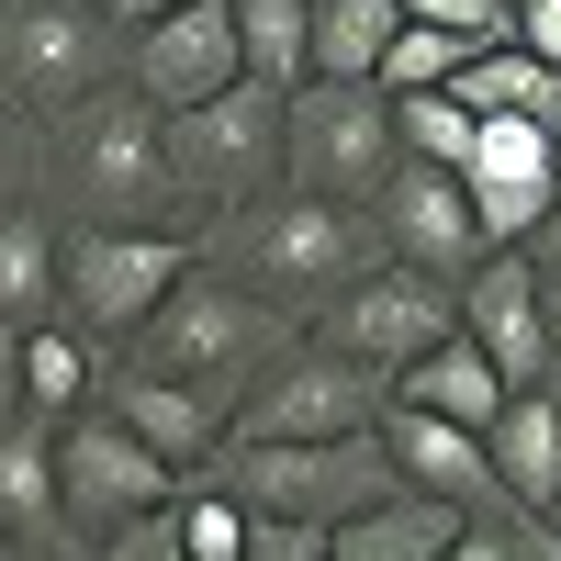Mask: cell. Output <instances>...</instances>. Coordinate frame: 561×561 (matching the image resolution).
<instances>
[{
  "label": "cell",
  "mask_w": 561,
  "mask_h": 561,
  "mask_svg": "<svg viewBox=\"0 0 561 561\" xmlns=\"http://www.w3.org/2000/svg\"><path fill=\"white\" fill-rule=\"evenodd\" d=\"M382 225H370L359 203H314V192H270V203H237L203 237V270H225L237 293L280 304V314H325L337 293H359L370 270H382Z\"/></svg>",
  "instance_id": "cell-1"
},
{
  "label": "cell",
  "mask_w": 561,
  "mask_h": 561,
  "mask_svg": "<svg viewBox=\"0 0 561 561\" xmlns=\"http://www.w3.org/2000/svg\"><path fill=\"white\" fill-rule=\"evenodd\" d=\"M304 337H314L304 314H280V304L237 293L225 270H192V280H180V293L158 304V325L135 337V359H147V370H169V382H192L203 404H225V415H237V404H248V393H259V382H270V370L293 359Z\"/></svg>",
  "instance_id": "cell-2"
},
{
  "label": "cell",
  "mask_w": 561,
  "mask_h": 561,
  "mask_svg": "<svg viewBox=\"0 0 561 561\" xmlns=\"http://www.w3.org/2000/svg\"><path fill=\"white\" fill-rule=\"evenodd\" d=\"M214 483L270 528H348L370 505H393L404 472L382 438H225Z\"/></svg>",
  "instance_id": "cell-3"
},
{
  "label": "cell",
  "mask_w": 561,
  "mask_h": 561,
  "mask_svg": "<svg viewBox=\"0 0 561 561\" xmlns=\"http://www.w3.org/2000/svg\"><path fill=\"white\" fill-rule=\"evenodd\" d=\"M404 169V124L382 79H304L293 90V158H280V192L314 203H382V180Z\"/></svg>",
  "instance_id": "cell-4"
},
{
  "label": "cell",
  "mask_w": 561,
  "mask_h": 561,
  "mask_svg": "<svg viewBox=\"0 0 561 561\" xmlns=\"http://www.w3.org/2000/svg\"><path fill=\"white\" fill-rule=\"evenodd\" d=\"M280 158H293V90H270V79H237V90H214V102L169 113V180H180V203H225V214L270 203Z\"/></svg>",
  "instance_id": "cell-5"
},
{
  "label": "cell",
  "mask_w": 561,
  "mask_h": 561,
  "mask_svg": "<svg viewBox=\"0 0 561 561\" xmlns=\"http://www.w3.org/2000/svg\"><path fill=\"white\" fill-rule=\"evenodd\" d=\"M68 124V192L102 214V225H158L180 203V180H169V113L147 102V90H90Z\"/></svg>",
  "instance_id": "cell-6"
},
{
  "label": "cell",
  "mask_w": 561,
  "mask_h": 561,
  "mask_svg": "<svg viewBox=\"0 0 561 561\" xmlns=\"http://www.w3.org/2000/svg\"><path fill=\"white\" fill-rule=\"evenodd\" d=\"M192 270H203V237H180V225H90V237H68V325L79 337H147Z\"/></svg>",
  "instance_id": "cell-7"
},
{
  "label": "cell",
  "mask_w": 561,
  "mask_h": 561,
  "mask_svg": "<svg viewBox=\"0 0 561 561\" xmlns=\"http://www.w3.org/2000/svg\"><path fill=\"white\" fill-rule=\"evenodd\" d=\"M124 57H135V34L102 0H12V23H0V79L34 113H79L90 90L124 79Z\"/></svg>",
  "instance_id": "cell-8"
},
{
  "label": "cell",
  "mask_w": 561,
  "mask_h": 561,
  "mask_svg": "<svg viewBox=\"0 0 561 561\" xmlns=\"http://www.w3.org/2000/svg\"><path fill=\"white\" fill-rule=\"evenodd\" d=\"M382 415H393V382H382V370L348 359V348H325V337H304V348L237 404V438H382Z\"/></svg>",
  "instance_id": "cell-9"
},
{
  "label": "cell",
  "mask_w": 561,
  "mask_h": 561,
  "mask_svg": "<svg viewBox=\"0 0 561 561\" xmlns=\"http://www.w3.org/2000/svg\"><path fill=\"white\" fill-rule=\"evenodd\" d=\"M57 483H68V517H79V539L102 550V539H124V528L169 517L192 472H169V460H158L147 438H135L124 415H79V427H57Z\"/></svg>",
  "instance_id": "cell-10"
},
{
  "label": "cell",
  "mask_w": 561,
  "mask_h": 561,
  "mask_svg": "<svg viewBox=\"0 0 561 561\" xmlns=\"http://www.w3.org/2000/svg\"><path fill=\"white\" fill-rule=\"evenodd\" d=\"M314 337H325V348H348V359H370V370L393 382L404 359H427L438 337H460V280H427V270L382 259L359 293H337V304L314 314Z\"/></svg>",
  "instance_id": "cell-11"
},
{
  "label": "cell",
  "mask_w": 561,
  "mask_h": 561,
  "mask_svg": "<svg viewBox=\"0 0 561 561\" xmlns=\"http://www.w3.org/2000/svg\"><path fill=\"white\" fill-rule=\"evenodd\" d=\"M370 225H382V248H393L404 270H427V280H472V270L494 259L483 214H472V180H460V169H427V158H404V169L382 180Z\"/></svg>",
  "instance_id": "cell-12"
},
{
  "label": "cell",
  "mask_w": 561,
  "mask_h": 561,
  "mask_svg": "<svg viewBox=\"0 0 561 561\" xmlns=\"http://www.w3.org/2000/svg\"><path fill=\"white\" fill-rule=\"evenodd\" d=\"M460 337H472L517 393H550V270L528 248H494L460 280Z\"/></svg>",
  "instance_id": "cell-13"
},
{
  "label": "cell",
  "mask_w": 561,
  "mask_h": 561,
  "mask_svg": "<svg viewBox=\"0 0 561 561\" xmlns=\"http://www.w3.org/2000/svg\"><path fill=\"white\" fill-rule=\"evenodd\" d=\"M248 79V45H237V0H192V12H169L135 34V57H124V90H147L158 113H192L214 102V90H237Z\"/></svg>",
  "instance_id": "cell-14"
},
{
  "label": "cell",
  "mask_w": 561,
  "mask_h": 561,
  "mask_svg": "<svg viewBox=\"0 0 561 561\" xmlns=\"http://www.w3.org/2000/svg\"><path fill=\"white\" fill-rule=\"evenodd\" d=\"M472 214H483V237L494 248H528L550 203H561V135L550 124H483V147H472Z\"/></svg>",
  "instance_id": "cell-15"
},
{
  "label": "cell",
  "mask_w": 561,
  "mask_h": 561,
  "mask_svg": "<svg viewBox=\"0 0 561 561\" xmlns=\"http://www.w3.org/2000/svg\"><path fill=\"white\" fill-rule=\"evenodd\" d=\"M102 415H124V427L169 460V472H214L225 438H237V415H225V404H203L192 382H169V370H147V359L102 370Z\"/></svg>",
  "instance_id": "cell-16"
},
{
  "label": "cell",
  "mask_w": 561,
  "mask_h": 561,
  "mask_svg": "<svg viewBox=\"0 0 561 561\" xmlns=\"http://www.w3.org/2000/svg\"><path fill=\"white\" fill-rule=\"evenodd\" d=\"M0 528L34 561H90V539L68 517V483H57V427H45V415H23V427L0 438Z\"/></svg>",
  "instance_id": "cell-17"
},
{
  "label": "cell",
  "mask_w": 561,
  "mask_h": 561,
  "mask_svg": "<svg viewBox=\"0 0 561 561\" xmlns=\"http://www.w3.org/2000/svg\"><path fill=\"white\" fill-rule=\"evenodd\" d=\"M382 449H393L404 494H438V505H460V517H483V505H494V449H483L472 427H449V415L393 404V415H382Z\"/></svg>",
  "instance_id": "cell-18"
},
{
  "label": "cell",
  "mask_w": 561,
  "mask_h": 561,
  "mask_svg": "<svg viewBox=\"0 0 561 561\" xmlns=\"http://www.w3.org/2000/svg\"><path fill=\"white\" fill-rule=\"evenodd\" d=\"M393 404H415V415H449V427H472V438H494V415L517 404V382L472 348V337H438L427 359H404L393 370Z\"/></svg>",
  "instance_id": "cell-19"
},
{
  "label": "cell",
  "mask_w": 561,
  "mask_h": 561,
  "mask_svg": "<svg viewBox=\"0 0 561 561\" xmlns=\"http://www.w3.org/2000/svg\"><path fill=\"white\" fill-rule=\"evenodd\" d=\"M494 494L505 505H528V517H550L561 505V393H517L494 415Z\"/></svg>",
  "instance_id": "cell-20"
},
{
  "label": "cell",
  "mask_w": 561,
  "mask_h": 561,
  "mask_svg": "<svg viewBox=\"0 0 561 561\" xmlns=\"http://www.w3.org/2000/svg\"><path fill=\"white\" fill-rule=\"evenodd\" d=\"M12 370H23V393L45 427H79V415H102V359H90L79 325H23L12 337Z\"/></svg>",
  "instance_id": "cell-21"
},
{
  "label": "cell",
  "mask_w": 561,
  "mask_h": 561,
  "mask_svg": "<svg viewBox=\"0 0 561 561\" xmlns=\"http://www.w3.org/2000/svg\"><path fill=\"white\" fill-rule=\"evenodd\" d=\"M449 539H460V505L393 494V505H370V517L325 528V561H449Z\"/></svg>",
  "instance_id": "cell-22"
},
{
  "label": "cell",
  "mask_w": 561,
  "mask_h": 561,
  "mask_svg": "<svg viewBox=\"0 0 561 561\" xmlns=\"http://www.w3.org/2000/svg\"><path fill=\"white\" fill-rule=\"evenodd\" d=\"M68 304V237H45V214H0V325H57Z\"/></svg>",
  "instance_id": "cell-23"
},
{
  "label": "cell",
  "mask_w": 561,
  "mask_h": 561,
  "mask_svg": "<svg viewBox=\"0 0 561 561\" xmlns=\"http://www.w3.org/2000/svg\"><path fill=\"white\" fill-rule=\"evenodd\" d=\"M449 90H460L483 124H550V135H561V68L528 57V45H483V57L460 68Z\"/></svg>",
  "instance_id": "cell-24"
},
{
  "label": "cell",
  "mask_w": 561,
  "mask_h": 561,
  "mask_svg": "<svg viewBox=\"0 0 561 561\" xmlns=\"http://www.w3.org/2000/svg\"><path fill=\"white\" fill-rule=\"evenodd\" d=\"M404 0H314V79H382Z\"/></svg>",
  "instance_id": "cell-25"
},
{
  "label": "cell",
  "mask_w": 561,
  "mask_h": 561,
  "mask_svg": "<svg viewBox=\"0 0 561 561\" xmlns=\"http://www.w3.org/2000/svg\"><path fill=\"white\" fill-rule=\"evenodd\" d=\"M237 45H248V79L304 90L314 79V0H237Z\"/></svg>",
  "instance_id": "cell-26"
},
{
  "label": "cell",
  "mask_w": 561,
  "mask_h": 561,
  "mask_svg": "<svg viewBox=\"0 0 561 561\" xmlns=\"http://www.w3.org/2000/svg\"><path fill=\"white\" fill-rule=\"evenodd\" d=\"M169 528H180V550H192V561H248V550H259V517H248V505L225 494L214 472H192V483H180Z\"/></svg>",
  "instance_id": "cell-27"
},
{
  "label": "cell",
  "mask_w": 561,
  "mask_h": 561,
  "mask_svg": "<svg viewBox=\"0 0 561 561\" xmlns=\"http://www.w3.org/2000/svg\"><path fill=\"white\" fill-rule=\"evenodd\" d=\"M393 124H404V158H427V169H472L483 147V113L460 90H415V102H393Z\"/></svg>",
  "instance_id": "cell-28"
},
{
  "label": "cell",
  "mask_w": 561,
  "mask_h": 561,
  "mask_svg": "<svg viewBox=\"0 0 561 561\" xmlns=\"http://www.w3.org/2000/svg\"><path fill=\"white\" fill-rule=\"evenodd\" d=\"M449 561H561V528L550 517H528V505H483V517H460V539H449Z\"/></svg>",
  "instance_id": "cell-29"
},
{
  "label": "cell",
  "mask_w": 561,
  "mask_h": 561,
  "mask_svg": "<svg viewBox=\"0 0 561 561\" xmlns=\"http://www.w3.org/2000/svg\"><path fill=\"white\" fill-rule=\"evenodd\" d=\"M460 68H472V45L404 12V34H393V57H382V90H393V102H415V90H449Z\"/></svg>",
  "instance_id": "cell-30"
},
{
  "label": "cell",
  "mask_w": 561,
  "mask_h": 561,
  "mask_svg": "<svg viewBox=\"0 0 561 561\" xmlns=\"http://www.w3.org/2000/svg\"><path fill=\"white\" fill-rule=\"evenodd\" d=\"M415 23H438V34H460L483 57V45H517V0H404Z\"/></svg>",
  "instance_id": "cell-31"
},
{
  "label": "cell",
  "mask_w": 561,
  "mask_h": 561,
  "mask_svg": "<svg viewBox=\"0 0 561 561\" xmlns=\"http://www.w3.org/2000/svg\"><path fill=\"white\" fill-rule=\"evenodd\" d=\"M90 561H192V550H180V528H169V517H147V528H124V539H102Z\"/></svg>",
  "instance_id": "cell-32"
},
{
  "label": "cell",
  "mask_w": 561,
  "mask_h": 561,
  "mask_svg": "<svg viewBox=\"0 0 561 561\" xmlns=\"http://www.w3.org/2000/svg\"><path fill=\"white\" fill-rule=\"evenodd\" d=\"M517 45L561 68V0H517Z\"/></svg>",
  "instance_id": "cell-33"
},
{
  "label": "cell",
  "mask_w": 561,
  "mask_h": 561,
  "mask_svg": "<svg viewBox=\"0 0 561 561\" xmlns=\"http://www.w3.org/2000/svg\"><path fill=\"white\" fill-rule=\"evenodd\" d=\"M248 561H325V528H270L259 517V550Z\"/></svg>",
  "instance_id": "cell-34"
},
{
  "label": "cell",
  "mask_w": 561,
  "mask_h": 561,
  "mask_svg": "<svg viewBox=\"0 0 561 561\" xmlns=\"http://www.w3.org/2000/svg\"><path fill=\"white\" fill-rule=\"evenodd\" d=\"M23 415H34V393H23V370H12V348H0V438H12Z\"/></svg>",
  "instance_id": "cell-35"
},
{
  "label": "cell",
  "mask_w": 561,
  "mask_h": 561,
  "mask_svg": "<svg viewBox=\"0 0 561 561\" xmlns=\"http://www.w3.org/2000/svg\"><path fill=\"white\" fill-rule=\"evenodd\" d=\"M102 12H113L124 34H147V23H169V12H192V0H102Z\"/></svg>",
  "instance_id": "cell-36"
},
{
  "label": "cell",
  "mask_w": 561,
  "mask_h": 561,
  "mask_svg": "<svg viewBox=\"0 0 561 561\" xmlns=\"http://www.w3.org/2000/svg\"><path fill=\"white\" fill-rule=\"evenodd\" d=\"M528 259H539V270H561V203H550V225L528 237Z\"/></svg>",
  "instance_id": "cell-37"
},
{
  "label": "cell",
  "mask_w": 561,
  "mask_h": 561,
  "mask_svg": "<svg viewBox=\"0 0 561 561\" xmlns=\"http://www.w3.org/2000/svg\"><path fill=\"white\" fill-rule=\"evenodd\" d=\"M550 393H561V270H550Z\"/></svg>",
  "instance_id": "cell-38"
},
{
  "label": "cell",
  "mask_w": 561,
  "mask_h": 561,
  "mask_svg": "<svg viewBox=\"0 0 561 561\" xmlns=\"http://www.w3.org/2000/svg\"><path fill=\"white\" fill-rule=\"evenodd\" d=\"M0 561H34V550H23V539H12V528H0Z\"/></svg>",
  "instance_id": "cell-39"
},
{
  "label": "cell",
  "mask_w": 561,
  "mask_h": 561,
  "mask_svg": "<svg viewBox=\"0 0 561 561\" xmlns=\"http://www.w3.org/2000/svg\"><path fill=\"white\" fill-rule=\"evenodd\" d=\"M550 528H561V505H550Z\"/></svg>",
  "instance_id": "cell-40"
},
{
  "label": "cell",
  "mask_w": 561,
  "mask_h": 561,
  "mask_svg": "<svg viewBox=\"0 0 561 561\" xmlns=\"http://www.w3.org/2000/svg\"><path fill=\"white\" fill-rule=\"evenodd\" d=\"M0 348H12V337H0Z\"/></svg>",
  "instance_id": "cell-41"
}]
</instances>
